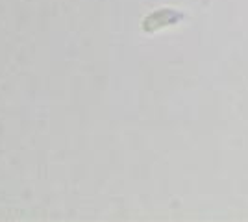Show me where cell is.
Returning <instances> with one entry per match:
<instances>
[{
  "instance_id": "6da1fadb",
  "label": "cell",
  "mask_w": 248,
  "mask_h": 222,
  "mask_svg": "<svg viewBox=\"0 0 248 222\" xmlns=\"http://www.w3.org/2000/svg\"><path fill=\"white\" fill-rule=\"evenodd\" d=\"M182 19H184V15L180 11L163 8V10L148 15L145 22H143V28H145L146 32H155V30H161V28H167V26H172V24L180 22Z\"/></svg>"
}]
</instances>
